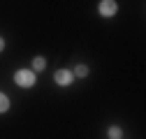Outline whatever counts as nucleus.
I'll return each instance as SVG.
<instances>
[{
  "mask_svg": "<svg viewBox=\"0 0 146 139\" xmlns=\"http://www.w3.org/2000/svg\"><path fill=\"white\" fill-rule=\"evenodd\" d=\"M100 12H102L104 16L116 14V3H114V0H102V3H100Z\"/></svg>",
  "mask_w": 146,
  "mask_h": 139,
  "instance_id": "nucleus-2",
  "label": "nucleus"
},
{
  "mask_svg": "<svg viewBox=\"0 0 146 139\" xmlns=\"http://www.w3.org/2000/svg\"><path fill=\"white\" fill-rule=\"evenodd\" d=\"M14 81L19 83V86H26V88H28V86H33V83H35V74H33V72H28V70H19V72L14 74Z\"/></svg>",
  "mask_w": 146,
  "mask_h": 139,
  "instance_id": "nucleus-1",
  "label": "nucleus"
},
{
  "mask_svg": "<svg viewBox=\"0 0 146 139\" xmlns=\"http://www.w3.org/2000/svg\"><path fill=\"white\" fill-rule=\"evenodd\" d=\"M74 74H77V77H86V74H88V67H86V65H79Z\"/></svg>",
  "mask_w": 146,
  "mask_h": 139,
  "instance_id": "nucleus-6",
  "label": "nucleus"
},
{
  "mask_svg": "<svg viewBox=\"0 0 146 139\" xmlns=\"http://www.w3.org/2000/svg\"><path fill=\"white\" fill-rule=\"evenodd\" d=\"M109 137H111V139H118V137H121V130H118V128H109Z\"/></svg>",
  "mask_w": 146,
  "mask_h": 139,
  "instance_id": "nucleus-7",
  "label": "nucleus"
},
{
  "mask_svg": "<svg viewBox=\"0 0 146 139\" xmlns=\"http://www.w3.org/2000/svg\"><path fill=\"white\" fill-rule=\"evenodd\" d=\"M44 65H46V60H44L42 56H37V58L33 60V67H35V70H44Z\"/></svg>",
  "mask_w": 146,
  "mask_h": 139,
  "instance_id": "nucleus-4",
  "label": "nucleus"
},
{
  "mask_svg": "<svg viewBox=\"0 0 146 139\" xmlns=\"http://www.w3.org/2000/svg\"><path fill=\"white\" fill-rule=\"evenodd\" d=\"M56 81L60 86H67L72 81V72H67V70H58V72H56Z\"/></svg>",
  "mask_w": 146,
  "mask_h": 139,
  "instance_id": "nucleus-3",
  "label": "nucleus"
},
{
  "mask_svg": "<svg viewBox=\"0 0 146 139\" xmlns=\"http://www.w3.org/2000/svg\"><path fill=\"white\" fill-rule=\"evenodd\" d=\"M7 107H9V100L0 93V111H7Z\"/></svg>",
  "mask_w": 146,
  "mask_h": 139,
  "instance_id": "nucleus-5",
  "label": "nucleus"
},
{
  "mask_svg": "<svg viewBox=\"0 0 146 139\" xmlns=\"http://www.w3.org/2000/svg\"><path fill=\"white\" fill-rule=\"evenodd\" d=\"M3 44H5V42H3V37H0V51H3Z\"/></svg>",
  "mask_w": 146,
  "mask_h": 139,
  "instance_id": "nucleus-8",
  "label": "nucleus"
}]
</instances>
